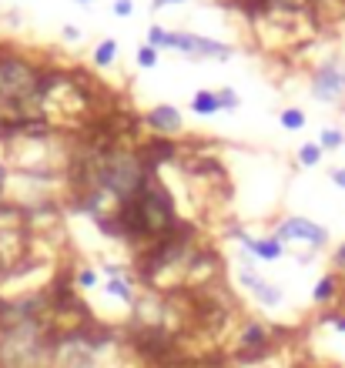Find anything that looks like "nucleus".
<instances>
[{"label": "nucleus", "instance_id": "nucleus-14", "mask_svg": "<svg viewBox=\"0 0 345 368\" xmlns=\"http://www.w3.org/2000/svg\"><path fill=\"white\" fill-rule=\"evenodd\" d=\"M302 124H305V114H302L299 108L282 111V127H288V131H299Z\"/></svg>", "mask_w": 345, "mask_h": 368}, {"label": "nucleus", "instance_id": "nucleus-2", "mask_svg": "<svg viewBox=\"0 0 345 368\" xmlns=\"http://www.w3.org/2000/svg\"><path fill=\"white\" fill-rule=\"evenodd\" d=\"M318 101L325 104H335L345 97V64L342 61H329L318 67L316 74V91H312Z\"/></svg>", "mask_w": 345, "mask_h": 368}, {"label": "nucleus", "instance_id": "nucleus-12", "mask_svg": "<svg viewBox=\"0 0 345 368\" xmlns=\"http://www.w3.org/2000/svg\"><path fill=\"white\" fill-rule=\"evenodd\" d=\"M114 54H118V41H111V37H107L104 44H97V50H94V64L107 67V64L114 61Z\"/></svg>", "mask_w": 345, "mask_h": 368}, {"label": "nucleus", "instance_id": "nucleus-26", "mask_svg": "<svg viewBox=\"0 0 345 368\" xmlns=\"http://www.w3.org/2000/svg\"><path fill=\"white\" fill-rule=\"evenodd\" d=\"M165 3H181V0H154V10H158V7H165Z\"/></svg>", "mask_w": 345, "mask_h": 368}, {"label": "nucleus", "instance_id": "nucleus-27", "mask_svg": "<svg viewBox=\"0 0 345 368\" xmlns=\"http://www.w3.org/2000/svg\"><path fill=\"white\" fill-rule=\"evenodd\" d=\"M228 368H258V365H241V362H238V365H228Z\"/></svg>", "mask_w": 345, "mask_h": 368}, {"label": "nucleus", "instance_id": "nucleus-22", "mask_svg": "<svg viewBox=\"0 0 345 368\" xmlns=\"http://www.w3.org/2000/svg\"><path fill=\"white\" fill-rule=\"evenodd\" d=\"M332 181L342 184V187H345V168H335V171H332Z\"/></svg>", "mask_w": 345, "mask_h": 368}, {"label": "nucleus", "instance_id": "nucleus-19", "mask_svg": "<svg viewBox=\"0 0 345 368\" xmlns=\"http://www.w3.org/2000/svg\"><path fill=\"white\" fill-rule=\"evenodd\" d=\"M218 101H222V108H225V111H235V108H238V97H235V91H231V87L218 91Z\"/></svg>", "mask_w": 345, "mask_h": 368}, {"label": "nucleus", "instance_id": "nucleus-24", "mask_svg": "<svg viewBox=\"0 0 345 368\" xmlns=\"http://www.w3.org/2000/svg\"><path fill=\"white\" fill-rule=\"evenodd\" d=\"M64 37H67V41H77V37H81V31H74V27H64Z\"/></svg>", "mask_w": 345, "mask_h": 368}, {"label": "nucleus", "instance_id": "nucleus-10", "mask_svg": "<svg viewBox=\"0 0 345 368\" xmlns=\"http://www.w3.org/2000/svg\"><path fill=\"white\" fill-rule=\"evenodd\" d=\"M335 292H339V275H325V278H322V281L316 285L312 298H316L318 305H329L332 298H335Z\"/></svg>", "mask_w": 345, "mask_h": 368}, {"label": "nucleus", "instance_id": "nucleus-20", "mask_svg": "<svg viewBox=\"0 0 345 368\" xmlns=\"http://www.w3.org/2000/svg\"><path fill=\"white\" fill-rule=\"evenodd\" d=\"M77 285H81V288H94V285H97V275H94L90 268H81V271H77Z\"/></svg>", "mask_w": 345, "mask_h": 368}, {"label": "nucleus", "instance_id": "nucleus-6", "mask_svg": "<svg viewBox=\"0 0 345 368\" xmlns=\"http://www.w3.org/2000/svg\"><path fill=\"white\" fill-rule=\"evenodd\" d=\"M137 154H141V161L148 164V171H154L158 164H165V161H171V157L178 154V144L168 138H151L137 148Z\"/></svg>", "mask_w": 345, "mask_h": 368}, {"label": "nucleus", "instance_id": "nucleus-4", "mask_svg": "<svg viewBox=\"0 0 345 368\" xmlns=\"http://www.w3.org/2000/svg\"><path fill=\"white\" fill-rule=\"evenodd\" d=\"M282 238H292V241H305V245L312 248H322L329 241V231L318 228L316 221H309V218H285L282 221V228H278V241Z\"/></svg>", "mask_w": 345, "mask_h": 368}, {"label": "nucleus", "instance_id": "nucleus-1", "mask_svg": "<svg viewBox=\"0 0 345 368\" xmlns=\"http://www.w3.org/2000/svg\"><path fill=\"white\" fill-rule=\"evenodd\" d=\"M58 328L47 318H27L0 328V368H54Z\"/></svg>", "mask_w": 345, "mask_h": 368}, {"label": "nucleus", "instance_id": "nucleus-18", "mask_svg": "<svg viewBox=\"0 0 345 368\" xmlns=\"http://www.w3.org/2000/svg\"><path fill=\"white\" fill-rule=\"evenodd\" d=\"M137 64H141V67H154V64H158V50L144 44L141 50H137Z\"/></svg>", "mask_w": 345, "mask_h": 368}, {"label": "nucleus", "instance_id": "nucleus-17", "mask_svg": "<svg viewBox=\"0 0 345 368\" xmlns=\"http://www.w3.org/2000/svg\"><path fill=\"white\" fill-rule=\"evenodd\" d=\"M148 47H154V50H158V47H168V31L165 27H158V24L151 27L148 31Z\"/></svg>", "mask_w": 345, "mask_h": 368}, {"label": "nucleus", "instance_id": "nucleus-15", "mask_svg": "<svg viewBox=\"0 0 345 368\" xmlns=\"http://www.w3.org/2000/svg\"><path fill=\"white\" fill-rule=\"evenodd\" d=\"M318 141H322L325 148H332V151H335V148H342V144H345V134H342V131H335V127H325Z\"/></svg>", "mask_w": 345, "mask_h": 368}, {"label": "nucleus", "instance_id": "nucleus-7", "mask_svg": "<svg viewBox=\"0 0 345 368\" xmlns=\"http://www.w3.org/2000/svg\"><path fill=\"white\" fill-rule=\"evenodd\" d=\"M144 124L158 131V138H165V134H178L181 131V114L171 108V104H158L154 111H148Z\"/></svg>", "mask_w": 345, "mask_h": 368}, {"label": "nucleus", "instance_id": "nucleus-11", "mask_svg": "<svg viewBox=\"0 0 345 368\" xmlns=\"http://www.w3.org/2000/svg\"><path fill=\"white\" fill-rule=\"evenodd\" d=\"M107 292L118 295L124 305H135V292H131V285H128V278H111L107 281Z\"/></svg>", "mask_w": 345, "mask_h": 368}, {"label": "nucleus", "instance_id": "nucleus-3", "mask_svg": "<svg viewBox=\"0 0 345 368\" xmlns=\"http://www.w3.org/2000/svg\"><path fill=\"white\" fill-rule=\"evenodd\" d=\"M168 47L184 50V54H198V57H231V47L198 37V34H168Z\"/></svg>", "mask_w": 345, "mask_h": 368}, {"label": "nucleus", "instance_id": "nucleus-16", "mask_svg": "<svg viewBox=\"0 0 345 368\" xmlns=\"http://www.w3.org/2000/svg\"><path fill=\"white\" fill-rule=\"evenodd\" d=\"M275 10H282V14H299L305 10V0H269Z\"/></svg>", "mask_w": 345, "mask_h": 368}, {"label": "nucleus", "instance_id": "nucleus-13", "mask_svg": "<svg viewBox=\"0 0 345 368\" xmlns=\"http://www.w3.org/2000/svg\"><path fill=\"white\" fill-rule=\"evenodd\" d=\"M318 161H322V148H318V144H302L299 164H305V168H316Z\"/></svg>", "mask_w": 345, "mask_h": 368}, {"label": "nucleus", "instance_id": "nucleus-21", "mask_svg": "<svg viewBox=\"0 0 345 368\" xmlns=\"http://www.w3.org/2000/svg\"><path fill=\"white\" fill-rule=\"evenodd\" d=\"M114 14H118L121 20H128V17L135 14V3H131V0H118V3H114Z\"/></svg>", "mask_w": 345, "mask_h": 368}, {"label": "nucleus", "instance_id": "nucleus-9", "mask_svg": "<svg viewBox=\"0 0 345 368\" xmlns=\"http://www.w3.org/2000/svg\"><path fill=\"white\" fill-rule=\"evenodd\" d=\"M191 111L195 114H215V111H222V101H218L215 91H198L191 97Z\"/></svg>", "mask_w": 345, "mask_h": 368}, {"label": "nucleus", "instance_id": "nucleus-8", "mask_svg": "<svg viewBox=\"0 0 345 368\" xmlns=\"http://www.w3.org/2000/svg\"><path fill=\"white\" fill-rule=\"evenodd\" d=\"M235 238H238L241 245L262 261H278L282 258V241H278V238H252V234H245V231H235Z\"/></svg>", "mask_w": 345, "mask_h": 368}, {"label": "nucleus", "instance_id": "nucleus-23", "mask_svg": "<svg viewBox=\"0 0 345 368\" xmlns=\"http://www.w3.org/2000/svg\"><path fill=\"white\" fill-rule=\"evenodd\" d=\"M335 268H345V245L335 251Z\"/></svg>", "mask_w": 345, "mask_h": 368}, {"label": "nucleus", "instance_id": "nucleus-25", "mask_svg": "<svg viewBox=\"0 0 345 368\" xmlns=\"http://www.w3.org/2000/svg\"><path fill=\"white\" fill-rule=\"evenodd\" d=\"M4 187H7V168L0 164V194H4Z\"/></svg>", "mask_w": 345, "mask_h": 368}, {"label": "nucleus", "instance_id": "nucleus-5", "mask_svg": "<svg viewBox=\"0 0 345 368\" xmlns=\"http://www.w3.org/2000/svg\"><path fill=\"white\" fill-rule=\"evenodd\" d=\"M238 278H241V285L255 295L265 308H278V305H282V288H278V285H271V281H262V278H258L248 264H241V268H238Z\"/></svg>", "mask_w": 345, "mask_h": 368}]
</instances>
